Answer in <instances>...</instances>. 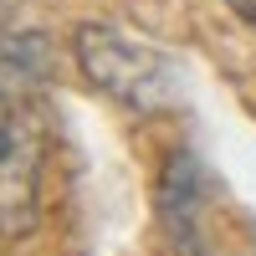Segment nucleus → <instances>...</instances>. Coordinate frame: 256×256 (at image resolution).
I'll return each instance as SVG.
<instances>
[{
  "instance_id": "obj_1",
  "label": "nucleus",
  "mask_w": 256,
  "mask_h": 256,
  "mask_svg": "<svg viewBox=\"0 0 256 256\" xmlns=\"http://www.w3.org/2000/svg\"><path fill=\"white\" fill-rule=\"evenodd\" d=\"M72 56H77L82 77H88L102 98H113L118 108H128V113H164V108H174V98H180L174 62L159 46H148V41L108 26V20L77 26Z\"/></svg>"
},
{
  "instance_id": "obj_2",
  "label": "nucleus",
  "mask_w": 256,
  "mask_h": 256,
  "mask_svg": "<svg viewBox=\"0 0 256 256\" xmlns=\"http://www.w3.org/2000/svg\"><path fill=\"white\" fill-rule=\"evenodd\" d=\"M41 164H46V118L31 102L0 113V236L20 241L41 220Z\"/></svg>"
},
{
  "instance_id": "obj_3",
  "label": "nucleus",
  "mask_w": 256,
  "mask_h": 256,
  "mask_svg": "<svg viewBox=\"0 0 256 256\" xmlns=\"http://www.w3.org/2000/svg\"><path fill=\"white\" fill-rule=\"evenodd\" d=\"M200 195H205V169L195 154H169L164 174H159V220L164 236L180 256H210L200 236Z\"/></svg>"
},
{
  "instance_id": "obj_4",
  "label": "nucleus",
  "mask_w": 256,
  "mask_h": 256,
  "mask_svg": "<svg viewBox=\"0 0 256 256\" xmlns=\"http://www.w3.org/2000/svg\"><path fill=\"white\" fill-rule=\"evenodd\" d=\"M56 72V41L46 31L26 26H0V102L31 98L41 82Z\"/></svg>"
}]
</instances>
